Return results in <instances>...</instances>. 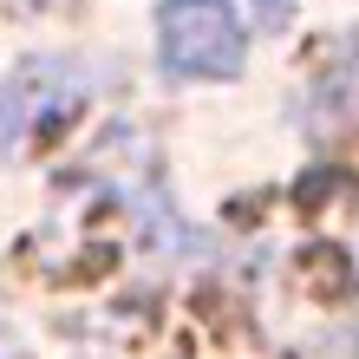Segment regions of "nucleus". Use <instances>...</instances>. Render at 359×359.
<instances>
[{
	"label": "nucleus",
	"mask_w": 359,
	"mask_h": 359,
	"mask_svg": "<svg viewBox=\"0 0 359 359\" xmlns=\"http://www.w3.org/2000/svg\"><path fill=\"white\" fill-rule=\"evenodd\" d=\"M92 98V72L72 66V59H27L7 86H0V157L20 151L39 124L79 111Z\"/></svg>",
	"instance_id": "nucleus-2"
},
{
	"label": "nucleus",
	"mask_w": 359,
	"mask_h": 359,
	"mask_svg": "<svg viewBox=\"0 0 359 359\" xmlns=\"http://www.w3.org/2000/svg\"><path fill=\"white\" fill-rule=\"evenodd\" d=\"M255 7H262L268 27H281V20H287V0H255Z\"/></svg>",
	"instance_id": "nucleus-3"
},
{
	"label": "nucleus",
	"mask_w": 359,
	"mask_h": 359,
	"mask_svg": "<svg viewBox=\"0 0 359 359\" xmlns=\"http://www.w3.org/2000/svg\"><path fill=\"white\" fill-rule=\"evenodd\" d=\"M157 53L183 79H229L242 72L248 33L229 0H163L157 13Z\"/></svg>",
	"instance_id": "nucleus-1"
}]
</instances>
